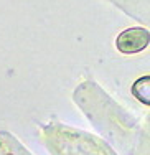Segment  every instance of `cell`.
Segmentation results:
<instances>
[{"instance_id": "obj_1", "label": "cell", "mask_w": 150, "mask_h": 155, "mask_svg": "<svg viewBox=\"0 0 150 155\" xmlns=\"http://www.w3.org/2000/svg\"><path fill=\"white\" fill-rule=\"evenodd\" d=\"M148 43V33L144 28H130L126 30L119 35L116 41V46L119 48V51L126 54L130 53H139L142 51Z\"/></svg>"}]
</instances>
